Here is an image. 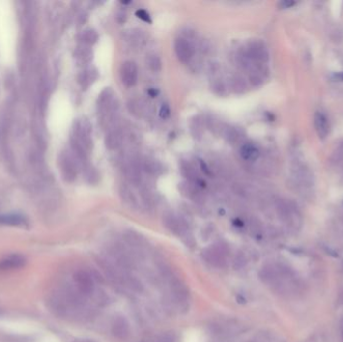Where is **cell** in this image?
Wrapping results in <instances>:
<instances>
[{
  "label": "cell",
  "instance_id": "1",
  "mask_svg": "<svg viewBox=\"0 0 343 342\" xmlns=\"http://www.w3.org/2000/svg\"><path fill=\"white\" fill-rule=\"evenodd\" d=\"M294 183L302 194H309L315 185V178L309 167L302 161H295L292 167Z\"/></svg>",
  "mask_w": 343,
  "mask_h": 342
},
{
  "label": "cell",
  "instance_id": "2",
  "mask_svg": "<svg viewBox=\"0 0 343 342\" xmlns=\"http://www.w3.org/2000/svg\"><path fill=\"white\" fill-rule=\"evenodd\" d=\"M73 281L77 292L81 296L89 297L94 294L95 280L94 277L86 270H80L73 275Z\"/></svg>",
  "mask_w": 343,
  "mask_h": 342
},
{
  "label": "cell",
  "instance_id": "3",
  "mask_svg": "<svg viewBox=\"0 0 343 342\" xmlns=\"http://www.w3.org/2000/svg\"><path fill=\"white\" fill-rule=\"evenodd\" d=\"M203 256L206 262L211 266L215 268H224L228 261V250L222 244H216L206 249L203 252Z\"/></svg>",
  "mask_w": 343,
  "mask_h": 342
},
{
  "label": "cell",
  "instance_id": "4",
  "mask_svg": "<svg viewBox=\"0 0 343 342\" xmlns=\"http://www.w3.org/2000/svg\"><path fill=\"white\" fill-rule=\"evenodd\" d=\"M246 55L250 58V60L257 64H265L269 60V53L267 47L261 41L251 42L247 48Z\"/></svg>",
  "mask_w": 343,
  "mask_h": 342
},
{
  "label": "cell",
  "instance_id": "5",
  "mask_svg": "<svg viewBox=\"0 0 343 342\" xmlns=\"http://www.w3.org/2000/svg\"><path fill=\"white\" fill-rule=\"evenodd\" d=\"M277 211L279 216L282 218L283 221L289 224H296L297 221H301V216L297 210L289 202L279 200L277 202Z\"/></svg>",
  "mask_w": 343,
  "mask_h": 342
},
{
  "label": "cell",
  "instance_id": "6",
  "mask_svg": "<svg viewBox=\"0 0 343 342\" xmlns=\"http://www.w3.org/2000/svg\"><path fill=\"white\" fill-rule=\"evenodd\" d=\"M138 66L133 61H126L120 67V80L126 87H133L138 83Z\"/></svg>",
  "mask_w": 343,
  "mask_h": 342
},
{
  "label": "cell",
  "instance_id": "7",
  "mask_svg": "<svg viewBox=\"0 0 343 342\" xmlns=\"http://www.w3.org/2000/svg\"><path fill=\"white\" fill-rule=\"evenodd\" d=\"M175 52L178 59L183 63H188L194 57V46L186 38L180 37L175 41Z\"/></svg>",
  "mask_w": 343,
  "mask_h": 342
},
{
  "label": "cell",
  "instance_id": "8",
  "mask_svg": "<svg viewBox=\"0 0 343 342\" xmlns=\"http://www.w3.org/2000/svg\"><path fill=\"white\" fill-rule=\"evenodd\" d=\"M164 224L171 232L179 236L184 235L188 230L187 224L184 222V220L173 213H167L164 216Z\"/></svg>",
  "mask_w": 343,
  "mask_h": 342
},
{
  "label": "cell",
  "instance_id": "9",
  "mask_svg": "<svg viewBox=\"0 0 343 342\" xmlns=\"http://www.w3.org/2000/svg\"><path fill=\"white\" fill-rule=\"evenodd\" d=\"M111 329L113 334L119 340H126L131 334V327L124 316H116L114 318Z\"/></svg>",
  "mask_w": 343,
  "mask_h": 342
},
{
  "label": "cell",
  "instance_id": "10",
  "mask_svg": "<svg viewBox=\"0 0 343 342\" xmlns=\"http://www.w3.org/2000/svg\"><path fill=\"white\" fill-rule=\"evenodd\" d=\"M27 263V259L20 254H9L0 258V271L19 269Z\"/></svg>",
  "mask_w": 343,
  "mask_h": 342
},
{
  "label": "cell",
  "instance_id": "11",
  "mask_svg": "<svg viewBox=\"0 0 343 342\" xmlns=\"http://www.w3.org/2000/svg\"><path fill=\"white\" fill-rule=\"evenodd\" d=\"M314 127L317 132L318 137L320 139H325L330 131L329 120L326 114L322 112H316L314 115Z\"/></svg>",
  "mask_w": 343,
  "mask_h": 342
},
{
  "label": "cell",
  "instance_id": "12",
  "mask_svg": "<svg viewBox=\"0 0 343 342\" xmlns=\"http://www.w3.org/2000/svg\"><path fill=\"white\" fill-rule=\"evenodd\" d=\"M122 142H124V136H122V133L119 130H112L110 131L105 139V144L106 148L109 151H116L118 150Z\"/></svg>",
  "mask_w": 343,
  "mask_h": 342
},
{
  "label": "cell",
  "instance_id": "13",
  "mask_svg": "<svg viewBox=\"0 0 343 342\" xmlns=\"http://www.w3.org/2000/svg\"><path fill=\"white\" fill-rule=\"evenodd\" d=\"M240 155L243 160L248 162H254L260 157V151L253 143H244L241 146Z\"/></svg>",
  "mask_w": 343,
  "mask_h": 342
},
{
  "label": "cell",
  "instance_id": "14",
  "mask_svg": "<svg viewBox=\"0 0 343 342\" xmlns=\"http://www.w3.org/2000/svg\"><path fill=\"white\" fill-rule=\"evenodd\" d=\"M120 197L129 207L133 209H137L139 207L138 198L136 197L135 193L128 187V186H121L119 190Z\"/></svg>",
  "mask_w": 343,
  "mask_h": 342
},
{
  "label": "cell",
  "instance_id": "15",
  "mask_svg": "<svg viewBox=\"0 0 343 342\" xmlns=\"http://www.w3.org/2000/svg\"><path fill=\"white\" fill-rule=\"evenodd\" d=\"M26 223V219L18 214H2L0 215V224L9 226H20Z\"/></svg>",
  "mask_w": 343,
  "mask_h": 342
},
{
  "label": "cell",
  "instance_id": "16",
  "mask_svg": "<svg viewBox=\"0 0 343 342\" xmlns=\"http://www.w3.org/2000/svg\"><path fill=\"white\" fill-rule=\"evenodd\" d=\"M143 169L151 176H159L163 172L162 165L154 159H146L143 163Z\"/></svg>",
  "mask_w": 343,
  "mask_h": 342
},
{
  "label": "cell",
  "instance_id": "17",
  "mask_svg": "<svg viewBox=\"0 0 343 342\" xmlns=\"http://www.w3.org/2000/svg\"><path fill=\"white\" fill-rule=\"evenodd\" d=\"M230 87L234 92L238 94L244 93L248 88L246 82H245L244 78H242L241 76H234L230 80Z\"/></svg>",
  "mask_w": 343,
  "mask_h": 342
},
{
  "label": "cell",
  "instance_id": "18",
  "mask_svg": "<svg viewBox=\"0 0 343 342\" xmlns=\"http://www.w3.org/2000/svg\"><path fill=\"white\" fill-rule=\"evenodd\" d=\"M126 169V175L128 180L132 184L138 185L141 181V171L139 167L136 164H130Z\"/></svg>",
  "mask_w": 343,
  "mask_h": 342
},
{
  "label": "cell",
  "instance_id": "19",
  "mask_svg": "<svg viewBox=\"0 0 343 342\" xmlns=\"http://www.w3.org/2000/svg\"><path fill=\"white\" fill-rule=\"evenodd\" d=\"M145 64L153 72H159L162 69V60L156 54H149L145 58Z\"/></svg>",
  "mask_w": 343,
  "mask_h": 342
},
{
  "label": "cell",
  "instance_id": "20",
  "mask_svg": "<svg viewBox=\"0 0 343 342\" xmlns=\"http://www.w3.org/2000/svg\"><path fill=\"white\" fill-rule=\"evenodd\" d=\"M181 171H182V174L189 180H192V181H196V180H198V175H197V172H196V170L195 168L189 164V163H182L181 165Z\"/></svg>",
  "mask_w": 343,
  "mask_h": 342
},
{
  "label": "cell",
  "instance_id": "21",
  "mask_svg": "<svg viewBox=\"0 0 343 342\" xmlns=\"http://www.w3.org/2000/svg\"><path fill=\"white\" fill-rule=\"evenodd\" d=\"M129 110L131 112V114L138 115V116H142L144 114V107L143 104L140 101H133L129 104Z\"/></svg>",
  "mask_w": 343,
  "mask_h": 342
},
{
  "label": "cell",
  "instance_id": "22",
  "mask_svg": "<svg viewBox=\"0 0 343 342\" xmlns=\"http://www.w3.org/2000/svg\"><path fill=\"white\" fill-rule=\"evenodd\" d=\"M154 342H178V337L176 334L172 332H166L158 335Z\"/></svg>",
  "mask_w": 343,
  "mask_h": 342
},
{
  "label": "cell",
  "instance_id": "23",
  "mask_svg": "<svg viewBox=\"0 0 343 342\" xmlns=\"http://www.w3.org/2000/svg\"><path fill=\"white\" fill-rule=\"evenodd\" d=\"M331 163L334 166H338V167L343 166V144H341L339 148L333 153L331 157Z\"/></svg>",
  "mask_w": 343,
  "mask_h": 342
},
{
  "label": "cell",
  "instance_id": "24",
  "mask_svg": "<svg viewBox=\"0 0 343 342\" xmlns=\"http://www.w3.org/2000/svg\"><path fill=\"white\" fill-rule=\"evenodd\" d=\"M84 40L86 43L92 44V43H94L97 40V33L94 30H92V29L86 30L85 32V34H84Z\"/></svg>",
  "mask_w": 343,
  "mask_h": 342
},
{
  "label": "cell",
  "instance_id": "25",
  "mask_svg": "<svg viewBox=\"0 0 343 342\" xmlns=\"http://www.w3.org/2000/svg\"><path fill=\"white\" fill-rule=\"evenodd\" d=\"M212 88H213V90H214L216 93H218V94H220V95H223V94L225 93V91H226V87H225L224 84H223L221 81H217V82H215V83L213 84V86H212Z\"/></svg>",
  "mask_w": 343,
  "mask_h": 342
},
{
  "label": "cell",
  "instance_id": "26",
  "mask_svg": "<svg viewBox=\"0 0 343 342\" xmlns=\"http://www.w3.org/2000/svg\"><path fill=\"white\" fill-rule=\"evenodd\" d=\"M136 15H137L138 18L142 19V20L144 21V22L152 23V19H151L150 14H149L148 12H146L145 10H143V9H139V10H137V11H136Z\"/></svg>",
  "mask_w": 343,
  "mask_h": 342
},
{
  "label": "cell",
  "instance_id": "27",
  "mask_svg": "<svg viewBox=\"0 0 343 342\" xmlns=\"http://www.w3.org/2000/svg\"><path fill=\"white\" fill-rule=\"evenodd\" d=\"M159 114H160V116H161L163 119L168 118V117L171 115V109H170V106H169L168 104H164V105L161 107V109H160Z\"/></svg>",
  "mask_w": 343,
  "mask_h": 342
},
{
  "label": "cell",
  "instance_id": "28",
  "mask_svg": "<svg viewBox=\"0 0 343 342\" xmlns=\"http://www.w3.org/2000/svg\"><path fill=\"white\" fill-rule=\"evenodd\" d=\"M294 5H296V2H294V1H282V2L279 3V6L281 8H284V9L285 8H290V7H292Z\"/></svg>",
  "mask_w": 343,
  "mask_h": 342
},
{
  "label": "cell",
  "instance_id": "29",
  "mask_svg": "<svg viewBox=\"0 0 343 342\" xmlns=\"http://www.w3.org/2000/svg\"><path fill=\"white\" fill-rule=\"evenodd\" d=\"M332 79L337 82H343V71L341 72H336L332 76Z\"/></svg>",
  "mask_w": 343,
  "mask_h": 342
},
{
  "label": "cell",
  "instance_id": "30",
  "mask_svg": "<svg viewBox=\"0 0 343 342\" xmlns=\"http://www.w3.org/2000/svg\"><path fill=\"white\" fill-rule=\"evenodd\" d=\"M158 93H159V91H158L157 89H155V88H151V89L148 90V94H149L151 97H156V96L158 95Z\"/></svg>",
  "mask_w": 343,
  "mask_h": 342
},
{
  "label": "cell",
  "instance_id": "31",
  "mask_svg": "<svg viewBox=\"0 0 343 342\" xmlns=\"http://www.w3.org/2000/svg\"><path fill=\"white\" fill-rule=\"evenodd\" d=\"M339 330H340V335L343 342V317L340 319V322H339Z\"/></svg>",
  "mask_w": 343,
  "mask_h": 342
}]
</instances>
